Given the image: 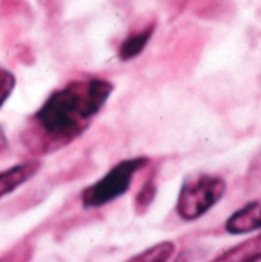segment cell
Returning a JSON list of instances; mask_svg holds the SVG:
<instances>
[{
  "mask_svg": "<svg viewBox=\"0 0 261 262\" xmlns=\"http://www.w3.org/2000/svg\"><path fill=\"white\" fill-rule=\"evenodd\" d=\"M15 88V77L11 71L0 66V109Z\"/></svg>",
  "mask_w": 261,
  "mask_h": 262,
  "instance_id": "9",
  "label": "cell"
},
{
  "mask_svg": "<svg viewBox=\"0 0 261 262\" xmlns=\"http://www.w3.org/2000/svg\"><path fill=\"white\" fill-rule=\"evenodd\" d=\"M40 170L38 161H25L0 172V198L12 193Z\"/></svg>",
  "mask_w": 261,
  "mask_h": 262,
  "instance_id": "5",
  "label": "cell"
},
{
  "mask_svg": "<svg viewBox=\"0 0 261 262\" xmlns=\"http://www.w3.org/2000/svg\"><path fill=\"white\" fill-rule=\"evenodd\" d=\"M261 259V235L249 238L226 250L211 262H258Z\"/></svg>",
  "mask_w": 261,
  "mask_h": 262,
  "instance_id": "6",
  "label": "cell"
},
{
  "mask_svg": "<svg viewBox=\"0 0 261 262\" xmlns=\"http://www.w3.org/2000/svg\"><path fill=\"white\" fill-rule=\"evenodd\" d=\"M114 91L103 78H85L54 91L31 118L37 152H52L78 138L105 107Z\"/></svg>",
  "mask_w": 261,
  "mask_h": 262,
  "instance_id": "1",
  "label": "cell"
},
{
  "mask_svg": "<svg viewBox=\"0 0 261 262\" xmlns=\"http://www.w3.org/2000/svg\"><path fill=\"white\" fill-rule=\"evenodd\" d=\"M6 147H8V138H6L5 130H3L2 126H0V157H2V154L6 150Z\"/></svg>",
  "mask_w": 261,
  "mask_h": 262,
  "instance_id": "11",
  "label": "cell"
},
{
  "mask_svg": "<svg viewBox=\"0 0 261 262\" xmlns=\"http://www.w3.org/2000/svg\"><path fill=\"white\" fill-rule=\"evenodd\" d=\"M261 229V203H249L234 212L226 221V232L231 235L251 233Z\"/></svg>",
  "mask_w": 261,
  "mask_h": 262,
  "instance_id": "4",
  "label": "cell"
},
{
  "mask_svg": "<svg viewBox=\"0 0 261 262\" xmlns=\"http://www.w3.org/2000/svg\"><path fill=\"white\" fill-rule=\"evenodd\" d=\"M148 163L149 160L146 157L129 158L117 163L98 181L83 189L80 196L83 207L98 209L118 200L131 189L135 173L140 172L145 166H148Z\"/></svg>",
  "mask_w": 261,
  "mask_h": 262,
  "instance_id": "2",
  "label": "cell"
},
{
  "mask_svg": "<svg viewBox=\"0 0 261 262\" xmlns=\"http://www.w3.org/2000/svg\"><path fill=\"white\" fill-rule=\"evenodd\" d=\"M175 262H188V261H186V256H185V255H180V256L177 258V261Z\"/></svg>",
  "mask_w": 261,
  "mask_h": 262,
  "instance_id": "12",
  "label": "cell"
},
{
  "mask_svg": "<svg viewBox=\"0 0 261 262\" xmlns=\"http://www.w3.org/2000/svg\"><path fill=\"white\" fill-rule=\"evenodd\" d=\"M226 193V181L217 175L198 173L185 180L178 200L177 213L185 221H195L208 213Z\"/></svg>",
  "mask_w": 261,
  "mask_h": 262,
  "instance_id": "3",
  "label": "cell"
},
{
  "mask_svg": "<svg viewBox=\"0 0 261 262\" xmlns=\"http://www.w3.org/2000/svg\"><path fill=\"white\" fill-rule=\"evenodd\" d=\"M174 252H175V244L171 241H163L143 250L142 253L131 258L128 262H168L172 258Z\"/></svg>",
  "mask_w": 261,
  "mask_h": 262,
  "instance_id": "8",
  "label": "cell"
},
{
  "mask_svg": "<svg viewBox=\"0 0 261 262\" xmlns=\"http://www.w3.org/2000/svg\"><path fill=\"white\" fill-rule=\"evenodd\" d=\"M154 32V28H146L140 32H135V34H131L126 40H123V43L120 45L118 48V57L123 60V61H128V60H132L135 58L137 55L142 54V51L146 48L151 35Z\"/></svg>",
  "mask_w": 261,
  "mask_h": 262,
  "instance_id": "7",
  "label": "cell"
},
{
  "mask_svg": "<svg viewBox=\"0 0 261 262\" xmlns=\"http://www.w3.org/2000/svg\"><path fill=\"white\" fill-rule=\"evenodd\" d=\"M154 196H155V184L152 181H148L143 186V189L140 190V193L137 195V198H135L137 207L138 209H146L152 203Z\"/></svg>",
  "mask_w": 261,
  "mask_h": 262,
  "instance_id": "10",
  "label": "cell"
}]
</instances>
